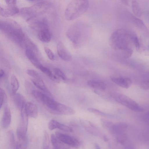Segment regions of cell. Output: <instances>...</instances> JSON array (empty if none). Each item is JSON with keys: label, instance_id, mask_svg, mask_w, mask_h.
Segmentation results:
<instances>
[{"label": "cell", "instance_id": "f1b7e54d", "mask_svg": "<svg viewBox=\"0 0 149 149\" xmlns=\"http://www.w3.org/2000/svg\"><path fill=\"white\" fill-rule=\"evenodd\" d=\"M123 50L124 56L126 58L130 57L132 54L133 52V50L130 46Z\"/></svg>", "mask_w": 149, "mask_h": 149}, {"label": "cell", "instance_id": "8fae6325", "mask_svg": "<svg viewBox=\"0 0 149 149\" xmlns=\"http://www.w3.org/2000/svg\"><path fill=\"white\" fill-rule=\"evenodd\" d=\"M11 118L10 109L8 106H6L1 121V126L3 128L6 129L9 127L11 123Z\"/></svg>", "mask_w": 149, "mask_h": 149}, {"label": "cell", "instance_id": "44dd1931", "mask_svg": "<svg viewBox=\"0 0 149 149\" xmlns=\"http://www.w3.org/2000/svg\"><path fill=\"white\" fill-rule=\"evenodd\" d=\"M132 8L134 13L138 17H141L142 14L141 9L138 1L136 0L132 1Z\"/></svg>", "mask_w": 149, "mask_h": 149}, {"label": "cell", "instance_id": "2e32d148", "mask_svg": "<svg viewBox=\"0 0 149 149\" xmlns=\"http://www.w3.org/2000/svg\"><path fill=\"white\" fill-rule=\"evenodd\" d=\"M38 38L42 42H49L51 40V35L49 27L42 29L38 31Z\"/></svg>", "mask_w": 149, "mask_h": 149}, {"label": "cell", "instance_id": "52a82bcc", "mask_svg": "<svg viewBox=\"0 0 149 149\" xmlns=\"http://www.w3.org/2000/svg\"><path fill=\"white\" fill-rule=\"evenodd\" d=\"M20 10L15 5L0 7V15L4 17H8L18 13Z\"/></svg>", "mask_w": 149, "mask_h": 149}, {"label": "cell", "instance_id": "836d02e7", "mask_svg": "<svg viewBox=\"0 0 149 149\" xmlns=\"http://www.w3.org/2000/svg\"><path fill=\"white\" fill-rule=\"evenodd\" d=\"M132 39L135 48L137 50H139L140 48V44L139 40L137 36L135 35H133L132 37Z\"/></svg>", "mask_w": 149, "mask_h": 149}, {"label": "cell", "instance_id": "d6a6232c", "mask_svg": "<svg viewBox=\"0 0 149 149\" xmlns=\"http://www.w3.org/2000/svg\"><path fill=\"white\" fill-rule=\"evenodd\" d=\"M44 49L48 58L51 60L54 59V55L51 50L49 48L46 46L44 47Z\"/></svg>", "mask_w": 149, "mask_h": 149}, {"label": "cell", "instance_id": "4fadbf2b", "mask_svg": "<svg viewBox=\"0 0 149 149\" xmlns=\"http://www.w3.org/2000/svg\"><path fill=\"white\" fill-rule=\"evenodd\" d=\"M25 108L28 116L33 118L37 117L38 109L37 106L35 104L31 102H27L26 103Z\"/></svg>", "mask_w": 149, "mask_h": 149}, {"label": "cell", "instance_id": "60d3db41", "mask_svg": "<svg viewBox=\"0 0 149 149\" xmlns=\"http://www.w3.org/2000/svg\"><path fill=\"white\" fill-rule=\"evenodd\" d=\"M4 71L2 69H1L0 71V77L1 78L3 77L4 75Z\"/></svg>", "mask_w": 149, "mask_h": 149}, {"label": "cell", "instance_id": "5b68a950", "mask_svg": "<svg viewBox=\"0 0 149 149\" xmlns=\"http://www.w3.org/2000/svg\"><path fill=\"white\" fill-rule=\"evenodd\" d=\"M55 135L60 141L66 145L76 147L79 144V142L77 139L67 134L56 132Z\"/></svg>", "mask_w": 149, "mask_h": 149}, {"label": "cell", "instance_id": "603a6c76", "mask_svg": "<svg viewBox=\"0 0 149 149\" xmlns=\"http://www.w3.org/2000/svg\"><path fill=\"white\" fill-rule=\"evenodd\" d=\"M10 84L13 93H16L19 87V83L17 78L14 74L11 77Z\"/></svg>", "mask_w": 149, "mask_h": 149}, {"label": "cell", "instance_id": "ee69618b", "mask_svg": "<svg viewBox=\"0 0 149 149\" xmlns=\"http://www.w3.org/2000/svg\"></svg>", "mask_w": 149, "mask_h": 149}, {"label": "cell", "instance_id": "7bdbcfd3", "mask_svg": "<svg viewBox=\"0 0 149 149\" xmlns=\"http://www.w3.org/2000/svg\"><path fill=\"white\" fill-rule=\"evenodd\" d=\"M26 0L29 1H33L34 0Z\"/></svg>", "mask_w": 149, "mask_h": 149}, {"label": "cell", "instance_id": "9a60e30c", "mask_svg": "<svg viewBox=\"0 0 149 149\" xmlns=\"http://www.w3.org/2000/svg\"><path fill=\"white\" fill-rule=\"evenodd\" d=\"M26 56L32 64L39 69L42 64L38 59L33 51L31 49L27 48L25 51Z\"/></svg>", "mask_w": 149, "mask_h": 149}, {"label": "cell", "instance_id": "484cf974", "mask_svg": "<svg viewBox=\"0 0 149 149\" xmlns=\"http://www.w3.org/2000/svg\"><path fill=\"white\" fill-rule=\"evenodd\" d=\"M87 110L91 112L100 116H111V115L109 114L103 112L95 108H89L87 109Z\"/></svg>", "mask_w": 149, "mask_h": 149}, {"label": "cell", "instance_id": "7c38bea8", "mask_svg": "<svg viewBox=\"0 0 149 149\" xmlns=\"http://www.w3.org/2000/svg\"><path fill=\"white\" fill-rule=\"evenodd\" d=\"M48 127L51 130L56 129H58L65 132H71L72 131L71 128L54 120H52L49 122L48 125Z\"/></svg>", "mask_w": 149, "mask_h": 149}, {"label": "cell", "instance_id": "4dcf8cb0", "mask_svg": "<svg viewBox=\"0 0 149 149\" xmlns=\"http://www.w3.org/2000/svg\"><path fill=\"white\" fill-rule=\"evenodd\" d=\"M39 69L49 78L53 74L52 72L49 69L44 66L42 65L40 67Z\"/></svg>", "mask_w": 149, "mask_h": 149}, {"label": "cell", "instance_id": "5bb4252c", "mask_svg": "<svg viewBox=\"0 0 149 149\" xmlns=\"http://www.w3.org/2000/svg\"><path fill=\"white\" fill-rule=\"evenodd\" d=\"M12 97L15 105L21 110L25 106L26 103L24 97L20 93H13Z\"/></svg>", "mask_w": 149, "mask_h": 149}, {"label": "cell", "instance_id": "8d00e7d4", "mask_svg": "<svg viewBox=\"0 0 149 149\" xmlns=\"http://www.w3.org/2000/svg\"><path fill=\"white\" fill-rule=\"evenodd\" d=\"M101 121L102 124L104 127L109 128H111L113 125L110 122L104 119H102Z\"/></svg>", "mask_w": 149, "mask_h": 149}, {"label": "cell", "instance_id": "f35d334b", "mask_svg": "<svg viewBox=\"0 0 149 149\" xmlns=\"http://www.w3.org/2000/svg\"><path fill=\"white\" fill-rule=\"evenodd\" d=\"M6 3L8 6L15 5L17 0H5Z\"/></svg>", "mask_w": 149, "mask_h": 149}, {"label": "cell", "instance_id": "7a4b0ae2", "mask_svg": "<svg viewBox=\"0 0 149 149\" xmlns=\"http://www.w3.org/2000/svg\"><path fill=\"white\" fill-rule=\"evenodd\" d=\"M51 6V3L50 2L42 1L29 7L23 8L20 9V12L22 16L27 21L45 13Z\"/></svg>", "mask_w": 149, "mask_h": 149}, {"label": "cell", "instance_id": "83f0119b", "mask_svg": "<svg viewBox=\"0 0 149 149\" xmlns=\"http://www.w3.org/2000/svg\"><path fill=\"white\" fill-rule=\"evenodd\" d=\"M54 74L63 80H65L66 77L65 74L59 69L54 68L53 69Z\"/></svg>", "mask_w": 149, "mask_h": 149}, {"label": "cell", "instance_id": "e0dca14e", "mask_svg": "<svg viewBox=\"0 0 149 149\" xmlns=\"http://www.w3.org/2000/svg\"><path fill=\"white\" fill-rule=\"evenodd\" d=\"M31 80L34 85L38 88L45 92L46 94L52 98V96L46 87L44 83L41 78L34 79L32 78Z\"/></svg>", "mask_w": 149, "mask_h": 149}, {"label": "cell", "instance_id": "d6986e66", "mask_svg": "<svg viewBox=\"0 0 149 149\" xmlns=\"http://www.w3.org/2000/svg\"><path fill=\"white\" fill-rule=\"evenodd\" d=\"M50 140L54 148L56 149L66 148V146L64 145V143L60 141L54 134L51 135Z\"/></svg>", "mask_w": 149, "mask_h": 149}, {"label": "cell", "instance_id": "ffe728a7", "mask_svg": "<svg viewBox=\"0 0 149 149\" xmlns=\"http://www.w3.org/2000/svg\"><path fill=\"white\" fill-rule=\"evenodd\" d=\"M88 84L90 86L96 88L104 90L106 88V84L102 81L97 80H90L88 81Z\"/></svg>", "mask_w": 149, "mask_h": 149}, {"label": "cell", "instance_id": "d4e9b609", "mask_svg": "<svg viewBox=\"0 0 149 149\" xmlns=\"http://www.w3.org/2000/svg\"><path fill=\"white\" fill-rule=\"evenodd\" d=\"M10 146L11 148H15L16 142H15L14 134L13 132L10 131L8 133Z\"/></svg>", "mask_w": 149, "mask_h": 149}, {"label": "cell", "instance_id": "ac0fdd59", "mask_svg": "<svg viewBox=\"0 0 149 149\" xmlns=\"http://www.w3.org/2000/svg\"><path fill=\"white\" fill-rule=\"evenodd\" d=\"M127 127L128 125L126 124L120 123L113 125L111 129L113 132L118 134L123 132Z\"/></svg>", "mask_w": 149, "mask_h": 149}, {"label": "cell", "instance_id": "4316f807", "mask_svg": "<svg viewBox=\"0 0 149 149\" xmlns=\"http://www.w3.org/2000/svg\"><path fill=\"white\" fill-rule=\"evenodd\" d=\"M0 108H1L2 106L6 102L7 100L6 94L4 90L1 88H0Z\"/></svg>", "mask_w": 149, "mask_h": 149}, {"label": "cell", "instance_id": "1f68e13d", "mask_svg": "<svg viewBox=\"0 0 149 149\" xmlns=\"http://www.w3.org/2000/svg\"><path fill=\"white\" fill-rule=\"evenodd\" d=\"M27 74L32 78L34 79H39L41 78L39 74L36 71L32 70H28L26 71Z\"/></svg>", "mask_w": 149, "mask_h": 149}, {"label": "cell", "instance_id": "6da1fadb", "mask_svg": "<svg viewBox=\"0 0 149 149\" xmlns=\"http://www.w3.org/2000/svg\"><path fill=\"white\" fill-rule=\"evenodd\" d=\"M89 6L88 0H72L65 8L64 13L65 19L72 21L79 18L88 10Z\"/></svg>", "mask_w": 149, "mask_h": 149}, {"label": "cell", "instance_id": "277c9868", "mask_svg": "<svg viewBox=\"0 0 149 149\" xmlns=\"http://www.w3.org/2000/svg\"><path fill=\"white\" fill-rule=\"evenodd\" d=\"M115 99L117 102L134 111L140 112L143 111V109L136 102L126 95L118 94Z\"/></svg>", "mask_w": 149, "mask_h": 149}, {"label": "cell", "instance_id": "74e56055", "mask_svg": "<svg viewBox=\"0 0 149 149\" xmlns=\"http://www.w3.org/2000/svg\"><path fill=\"white\" fill-rule=\"evenodd\" d=\"M49 78L52 81L56 82L58 83L60 81L59 78L55 74H53Z\"/></svg>", "mask_w": 149, "mask_h": 149}, {"label": "cell", "instance_id": "b9f144b4", "mask_svg": "<svg viewBox=\"0 0 149 149\" xmlns=\"http://www.w3.org/2000/svg\"><path fill=\"white\" fill-rule=\"evenodd\" d=\"M95 147H96V148H97V149H100V148L99 146L97 144H95Z\"/></svg>", "mask_w": 149, "mask_h": 149}, {"label": "cell", "instance_id": "ab89813d", "mask_svg": "<svg viewBox=\"0 0 149 149\" xmlns=\"http://www.w3.org/2000/svg\"><path fill=\"white\" fill-rule=\"evenodd\" d=\"M125 5L128 6L129 5V0H120Z\"/></svg>", "mask_w": 149, "mask_h": 149}, {"label": "cell", "instance_id": "d590c367", "mask_svg": "<svg viewBox=\"0 0 149 149\" xmlns=\"http://www.w3.org/2000/svg\"><path fill=\"white\" fill-rule=\"evenodd\" d=\"M142 119L145 123L149 124V111L146 112L142 116Z\"/></svg>", "mask_w": 149, "mask_h": 149}, {"label": "cell", "instance_id": "cb8c5ba5", "mask_svg": "<svg viewBox=\"0 0 149 149\" xmlns=\"http://www.w3.org/2000/svg\"><path fill=\"white\" fill-rule=\"evenodd\" d=\"M43 147L45 149H48L49 148L50 140L49 136L47 132L45 131L44 133Z\"/></svg>", "mask_w": 149, "mask_h": 149}, {"label": "cell", "instance_id": "f546056e", "mask_svg": "<svg viewBox=\"0 0 149 149\" xmlns=\"http://www.w3.org/2000/svg\"><path fill=\"white\" fill-rule=\"evenodd\" d=\"M127 139L126 135L123 132L118 134L117 137V140L121 144H124L126 141Z\"/></svg>", "mask_w": 149, "mask_h": 149}, {"label": "cell", "instance_id": "3957f363", "mask_svg": "<svg viewBox=\"0 0 149 149\" xmlns=\"http://www.w3.org/2000/svg\"><path fill=\"white\" fill-rule=\"evenodd\" d=\"M130 35L128 32L123 29H118L111 35L109 44L111 47L116 50H123L129 46Z\"/></svg>", "mask_w": 149, "mask_h": 149}, {"label": "cell", "instance_id": "30bf717a", "mask_svg": "<svg viewBox=\"0 0 149 149\" xmlns=\"http://www.w3.org/2000/svg\"><path fill=\"white\" fill-rule=\"evenodd\" d=\"M112 81L118 86L125 88H128L131 85V79L128 77H112L111 78Z\"/></svg>", "mask_w": 149, "mask_h": 149}, {"label": "cell", "instance_id": "9c48e42d", "mask_svg": "<svg viewBox=\"0 0 149 149\" xmlns=\"http://www.w3.org/2000/svg\"><path fill=\"white\" fill-rule=\"evenodd\" d=\"M52 113L58 114L71 115L74 114L75 111L70 107L58 102L56 109Z\"/></svg>", "mask_w": 149, "mask_h": 149}, {"label": "cell", "instance_id": "e575fe53", "mask_svg": "<svg viewBox=\"0 0 149 149\" xmlns=\"http://www.w3.org/2000/svg\"><path fill=\"white\" fill-rule=\"evenodd\" d=\"M141 88L144 90L149 89V80H144L141 84Z\"/></svg>", "mask_w": 149, "mask_h": 149}, {"label": "cell", "instance_id": "8992f818", "mask_svg": "<svg viewBox=\"0 0 149 149\" xmlns=\"http://www.w3.org/2000/svg\"><path fill=\"white\" fill-rule=\"evenodd\" d=\"M25 106L20 110V122L17 130L26 134L28 124V116L26 112Z\"/></svg>", "mask_w": 149, "mask_h": 149}, {"label": "cell", "instance_id": "7402d4cb", "mask_svg": "<svg viewBox=\"0 0 149 149\" xmlns=\"http://www.w3.org/2000/svg\"><path fill=\"white\" fill-rule=\"evenodd\" d=\"M130 19L133 24L138 28L141 29H146V27L143 22L141 19L135 17L132 14L130 15Z\"/></svg>", "mask_w": 149, "mask_h": 149}, {"label": "cell", "instance_id": "ba28073f", "mask_svg": "<svg viewBox=\"0 0 149 149\" xmlns=\"http://www.w3.org/2000/svg\"><path fill=\"white\" fill-rule=\"evenodd\" d=\"M57 53L59 56L63 60L67 61L71 60L72 56L62 42H58L57 45Z\"/></svg>", "mask_w": 149, "mask_h": 149}]
</instances>
